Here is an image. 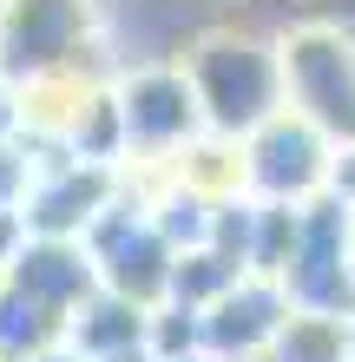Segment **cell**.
Segmentation results:
<instances>
[{
	"mask_svg": "<svg viewBox=\"0 0 355 362\" xmlns=\"http://www.w3.org/2000/svg\"><path fill=\"white\" fill-rule=\"evenodd\" d=\"M184 73L198 86L204 125L224 139H250L263 119H277L289 105V79H283V53L257 47V40L237 33H204L191 53H184Z\"/></svg>",
	"mask_w": 355,
	"mask_h": 362,
	"instance_id": "obj_1",
	"label": "cell"
},
{
	"mask_svg": "<svg viewBox=\"0 0 355 362\" xmlns=\"http://www.w3.org/2000/svg\"><path fill=\"white\" fill-rule=\"evenodd\" d=\"M99 47L92 0H0V79L7 86H47L79 73V59Z\"/></svg>",
	"mask_w": 355,
	"mask_h": 362,
	"instance_id": "obj_2",
	"label": "cell"
},
{
	"mask_svg": "<svg viewBox=\"0 0 355 362\" xmlns=\"http://www.w3.org/2000/svg\"><path fill=\"white\" fill-rule=\"evenodd\" d=\"M283 296L316 316H355V204L336 185L303 204L296 250L283 264Z\"/></svg>",
	"mask_w": 355,
	"mask_h": 362,
	"instance_id": "obj_3",
	"label": "cell"
},
{
	"mask_svg": "<svg viewBox=\"0 0 355 362\" xmlns=\"http://www.w3.org/2000/svg\"><path fill=\"white\" fill-rule=\"evenodd\" d=\"M86 250H92L106 290L132 296V303H145V310H158L164 296H172L178 244L152 224V204H138L132 191H119V198L86 224Z\"/></svg>",
	"mask_w": 355,
	"mask_h": 362,
	"instance_id": "obj_4",
	"label": "cell"
},
{
	"mask_svg": "<svg viewBox=\"0 0 355 362\" xmlns=\"http://www.w3.org/2000/svg\"><path fill=\"white\" fill-rule=\"evenodd\" d=\"M336 178V145L323 125H309L296 105H283L277 119H263L243 139V185L257 198H283V204H309L316 191Z\"/></svg>",
	"mask_w": 355,
	"mask_h": 362,
	"instance_id": "obj_5",
	"label": "cell"
},
{
	"mask_svg": "<svg viewBox=\"0 0 355 362\" xmlns=\"http://www.w3.org/2000/svg\"><path fill=\"white\" fill-rule=\"evenodd\" d=\"M283 79H289V105L323 125L329 145L349 152L355 145V47L336 27H303L283 40Z\"/></svg>",
	"mask_w": 355,
	"mask_h": 362,
	"instance_id": "obj_6",
	"label": "cell"
},
{
	"mask_svg": "<svg viewBox=\"0 0 355 362\" xmlns=\"http://www.w3.org/2000/svg\"><path fill=\"white\" fill-rule=\"evenodd\" d=\"M119 112H125V152L132 158H178L204 125L198 86L184 66H145L119 86Z\"/></svg>",
	"mask_w": 355,
	"mask_h": 362,
	"instance_id": "obj_7",
	"label": "cell"
},
{
	"mask_svg": "<svg viewBox=\"0 0 355 362\" xmlns=\"http://www.w3.org/2000/svg\"><path fill=\"white\" fill-rule=\"evenodd\" d=\"M112 198H119V165H92V158H73L66 152V165H53L47 178L27 185L20 218H27L33 238H86V224Z\"/></svg>",
	"mask_w": 355,
	"mask_h": 362,
	"instance_id": "obj_8",
	"label": "cell"
},
{
	"mask_svg": "<svg viewBox=\"0 0 355 362\" xmlns=\"http://www.w3.org/2000/svg\"><path fill=\"white\" fill-rule=\"evenodd\" d=\"M289 296L277 276H257L250 270L237 290H224L211 310H204V356L217 362H257L270 356V343H277V329L289 323Z\"/></svg>",
	"mask_w": 355,
	"mask_h": 362,
	"instance_id": "obj_9",
	"label": "cell"
},
{
	"mask_svg": "<svg viewBox=\"0 0 355 362\" xmlns=\"http://www.w3.org/2000/svg\"><path fill=\"white\" fill-rule=\"evenodd\" d=\"M7 276H13V284H27L33 296H47V303L66 310V316L99 290V264H92L86 238H33V230H27V244L13 250Z\"/></svg>",
	"mask_w": 355,
	"mask_h": 362,
	"instance_id": "obj_10",
	"label": "cell"
},
{
	"mask_svg": "<svg viewBox=\"0 0 355 362\" xmlns=\"http://www.w3.org/2000/svg\"><path fill=\"white\" fill-rule=\"evenodd\" d=\"M66 349H79L86 362H106V356L152 349V310L99 284V290L86 296V303L73 310V323H66Z\"/></svg>",
	"mask_w": 355,
	"mask_h": 362,
	"instance_id": "obj_11",
	"label": "cell"
},
{
	"mask_svg": "<svg viewBox=\"0 0 355 362\" xmlns=\"http://www.w3.org/2000/svg\"><path fill=\"white\" fill-rule=\"evenodd\" d=\"M66 310H53L47 296H33L27 284L0 276V356H40V349H59L66 343Z\"/></svg>",
	"mask_w": 355,
	"mask_h": 362,
	"instance_id": "obj_12",
	"label": "cell"
},
{
	"mask_svg": "<svg viewBox=\"0 0 355 362\" xmlns=\"http://www.w3.org/2000/svg\"><path fill=\"white\" fill-rule=\"evenodd\" d=\"M66 152L92 158V165H119L125 158V112H119V86H92L66 119Z\"/></svg>",
	"mask_w": 355,
	"mask_h": 362,
	"instance_id": "obj_13",
	"label": "cell"
},
{
	"mask_svg": "<svg viewBox=\"0 0 355 362\" xmlns=\"http://www.w3.org/2000/svg\"><path fill=\"white\" fill-rule=\"evenodd\" d=\"M355 329L349 316H316V310H289V323L270 343V362H349Z\"/></svg>",
	"mask_w": 355,
	"mask_h": 362,
	"instance_id": "obj_14",
	"label": "cell"
},
{
	"mask_svg": "<svg viewBox=\"0 0 355 362\" xmlns=\"http://www.w3.org/2000/svg\"><path fill=\"white\" fill-rule=\"evenodd\" d=\"M243 264L237 257H224L217 244H198V250H178V264H172V303H191V310H211L224 290H237L243 284Z\"/></svg>",
	"mask_w": 355,
	"mask_h": 362,
	"instance_id": "obj_15",
	"label": "cell"
},
{
	"mask_svg": "<svg viewBox=\"0 0 355 362\" xmlns=\"http://www.w3.org/2000/svg\"><path fill=\"white\" fill-rule=\"evenodd\" d=\"M178 178H184V185H198V191H211V198L250 191V185H243V139H224V132H211L204 145L191 139V145H184Z\"/></svg>",
	"mask_w": 355,
	"mask_h": 362,
	"instance_id": "obj_16",
	"label": "cell"
},
{
	"mask_svg": "<svg viewBox=\"0 0 355 362\" xmlns=\"http://www.w3.org/2000/svg\"><path fill=\"white\" fill-rule=\"evenodd\" d=\"M152 224L172 238L178 250H198V244H211V224H217V198L211 191H198V185H172L164 198L152 204Z\"/></svg>",
	"mask_w": 355,
	"mask_h": 362,
	"instance_id": "obj_17",
	"label": "cell"
},
{
	"mask_svg": "<svg viewBox=\"0 0 355 362\" xmlns=\"http://www.w3.org/2000/svg\"><path fill=\"white\" fill-rule=\"evenodd\" d=\"M204 349V310H191V303H164L152 310V356L158 362H178V356H198Z\"/></svg>",
	"mask_w": 355,
	"mask_h": 362,
	"instance_id": "obj_18",
	"label": "cell"
},
{
	"mask_svg": "<svg viewBox=\"0 0 355 362\" xmlns=\"http://www.w3.org/2000/svg\"><path fill=\"white\" fill-rule=\"evenodd\" d=\"M20 132H27V105H20V86H7V79H0V145H13Z\"/></svg>",
	"mask_w": 355,
	"mask_h": 362,
	"instance_id": "obj_19",
	"label": "cell"
},
{
	"mask_svg": "<svg viewBox=\"0 0 355 362\" xmlns=\"http://www.w3.org/2000/svg\"><path fill=\"white\" fill-rule=\"evenodd\" d=\"M20 244H27V218H20V211H0V276H7Z\"/></svg>",
	"mask_w": 355,
	"mask_h": 362,
	"instance_id": "obj_20",
	"label": "cell"
},
{
	"mask_svg": "<svg viewBox=\"0 0 355 362\" xmlns=\"http://www.w3.org/2000/svg\"><path fill=\"white\" fill-rule=\"evenodd\" d=\"M329 185H336L342 198L355 204V145H349V158H336V178H329Z\"/></svg>",
	"mask_w": 355,
	"mask_h": 362,
	"instance_id": "obj_21",
	"label": "cell"
},
{
	"mask_svg": "<svg viewBox=\"0 0 355 362\" xmlns=\"http://www.w3.org/2000/svg\"><path fill=\"white\" fill-rule=\"evenodd\" d=\"M13 362H86L79 349H40V356H13Z\"/></svg>",
	"mask_w": 355,
	"mask_h": 362,
	"instance_id": "obj_22",
	"label": "cell"
},
{
	"mask_svg": "<svg viewBox=\"0 0 355 362\" xmlns=\"http://www.w3.org/2000/svg\"><path fill=\"white\" fill-rule=\"evenodd\" d=\"M106 362H158L152 349H132V356H106Z\"/></svg>",
	"mask_w": 355,
	"mask_h": 362,
	"instance_id": "obj_23",
	"label": "cell"
},
{
	"mask_svg": "<svg viewBox=\"0 0 355 362\" xmlns=\"http://www.w3.org/2000/svg\"><path fill=\"white\" fill-rule=\"evenodd\" d=\"M178 362H217V356H204V349H198V356H178Z\"/></svg>",
	"mask_w": 355,
	"mask_h": 362,
	"instance_id": "obj_24",
	"label": "cell"
},
{
	"mask_svg": "<svg viewBox=\"0 0 355 362\" xmlns=\"http://www.w3.org/2000/svg\"><path fill=\"white\" fill-rule=\"evenodd\" d=\"M0 362H7V356H0Z\"/></svg>",
	"mask_w": 355,
	"mask_h": 362,
	"instance_id": "obj_25",
	"label": "cell"
}]
</instances>
